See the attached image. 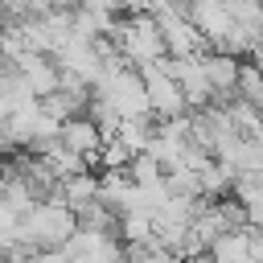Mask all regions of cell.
Returning a JSON list of instances; mask_svg holds the SVG:
<instances>
[{
	"instance_id": "6da1fadb",
	"label": "cell",
	"mask_w": 263,
	"mask_h": 263,
	"mask_svg": "<svg viewBox=\"0 0 263 263\" xmlns=\"http://www.w3.org/2000/svg\"><path fill=\"white\" fill-rule=\"evenodd\" d=\"M74 230H78V210L66 205V201H58V197H45V201H37L21 218L16 238L37 242L41 251H58V247H66L74 238Z\"/></svg>"
},
{
	"instance_id": "7a4b0ae2",
	"label": "cell",
	"mask_w": 263,
	"mask_h": 263,
	"mask_svg": "<svg viewBox=\"0 0 263 263\" xmlns=\"http://www.w3.org/2000/svg\"><path fill=\"white\" fill-rule=\"evenodd\" d=\"M144 82H148V99H152L156 119H173V115L193 111L189 99H185V90H181V82H177V74L164 66V58H156V62L144 66Z\"/></svg>"
},
{
	"instance_id": "3957f363",
	"label": "cell",
	"mask_w": 263,
	"mask_h": 263,
	"mask_svg": "<svg viewBox=\"0 0 263 263\" xmlns=\"http://www.w3.org/2000/svg\"><path fill=\"white\" fill-rule=\"evenodd\" d=\"M62 140L74 148V152H82L86 160H99V152H103V127L82 111V115H70L66 123H62Z\"/></svg>"
},
{
	"instance_id": "277c9868",
	"label": "cell",
	"mask_w": 263,
	"mask_h": 263,
	"mask_svg": "<svg viewBox=\"0 0 263 263\" xmlns=\"http://www.w3.org/2000/svg\"><path fill=\"white\" fill-rule=\"evenodd\" d=\"M205 74L214 82V90H238V70H242V58L230 53V49H205Z\"/></svg>"
},
{
	"instance_id": "5b68a950",
	"label": "cell",
	"mask_w": 263,
	"mask_h": 263,
	"mask_svg": "<svg viewBox=\"0 0 263 263\" xmlns=\"http://www.w3.org/2000/svg\"><path fill=\"white\" fill-rule=\"evenodd\" d=\"M99 189H103V177H95V168H82V173L58 181V193H53V197L66 201V205H74V210H82L86 201L99 197Z\"/></svg>"
},
{
	"instance_id": "8992f818",
	"label": "cell",
	"mask_w": 263,
	"mask_h": 263,
	"mask_svg": "<svg viewBox=\"0 0 263 263\" xmlns=\"http://www.w3.org/2000/svg\"><path fill=\"white\" fill-rule=\"evenodd\" d=\"M210 255L214 259H234V263H242V259H251V226L247 230H222L218 238H214V247H210Z\"/></svg>"
},
{
	"instance_id": "52a82bcc",
	"label": "cell",
	"mask_w": 263,
	"mask_h": 263,
	"mask_svg": "<svg viewBox=\"0 0 263 263\" xmlns=\"http://www.w3.org/2000/svg\"><path fill=\"white\" fill-rule=\"evenodd\" d=\"M127 173H132V181H140V185H156V181H164L168 168H164L152 152H136L132 164H127Z\"/></svg>"
}]
</instances>
